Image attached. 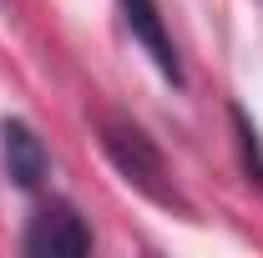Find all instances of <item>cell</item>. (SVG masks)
<instances>
[{"label": "cell", "mask_w": 263, "mask_h": 258, "mask_svg": "<svg viewBox=\"0 0 263 258\" xmlns=\"http://www.w3.org/2000/svg\"><path fill=\"white\" fill-rule=\"evenodd\" d=\"M21 248H26V253H91V233H86V223H81L66 202H46L31 218Z\"/></svg>", "instance_id": "obj_3"}, {"label": "cell", "mask_w": 263, "mask_h": 258, "mask_svg": "<svg viewBox=\"0 0 263 258\" xmlns=\"http://www.w3.org/2000/svg\"><path fill=\"white\" fill-rule=\"evenodd\" d=\"M101 147H106V157L117 162V172L127 177L137 193H147L152 202H162V208H182V197H177L172 177H167V162L157 152V142L137 127V122H127V117H101Z\"/></svg>", "instance_id": "obj_1"}, {"label": "cell", "mask_w": 263, "mask_h": 258, "mask_svg": "<svg viewBox=\"0 0 263 258\" xmlns=\"http://www.w3.org/2000/svg\"><path fill=\"white\" fill-rule=\"evenodd\" d=\"M5 172H10V182L26 188V193L41 188L46 172H51V157H46L41 137H35L26 122H5Z\"/></svg>", "instance_id": "obj_4"}, {"label": "cell", "mask_w": 263, "mask_h": 258, "mask_svg": "<svg viewBox=\"0 0 263 258\" xmlns=\"http://www.w3.org/2000/svg\"><path fill=\"white\" fill-rule=\"evenodd\" d=\"M117 5H122V21H127L132 41L152 56V66L162 71L172 86H182V61H177V46L167 35V21L157 10V0H117Z\"/></svg>", "instance_id": "obj_2"}]
</instances>
